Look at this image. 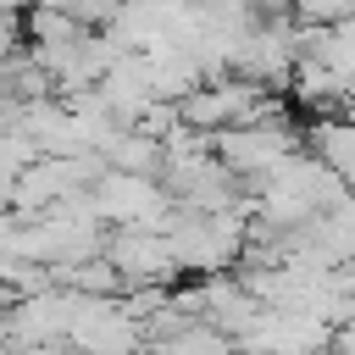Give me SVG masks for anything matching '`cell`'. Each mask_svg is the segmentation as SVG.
<instances>
[{
  "instance_id": "1",
  "label": "cell",
  "mask_w": 355,
  "mask_h": 355,
  "mask_svg": "<svg viewBox=\"0 0 355 355\" xmlns=\"http://www.w3.org/2000/svg\"><path fill=\"white\" fill-rule=\"evenodd\" d=\"M272 83H255L244 72H222V78H205L200 89H189L178 100V122L200 128V133H222V128H244V122H261V116H277V100L266 94Z\"/></svg>"
},
{
  "instance_id": "2",
  "label": "cell",
  "mask_w": 355,
  "mask_h": 355,
  "mask_svg": "<svg viewBox=\"0 0 355 355\" xmlns=\"http://www.w3.org/2000/svg\"><path fill=\"white\" fill-rule=\"evenodd\" d=\"M94 200H100V211H105L111 227H161V233H166V216L178 205V194L166 189V178L122 172V166H111L94 183Z\"/></svg>"
},
{
  "instance_id": "5",
  "label": "cell",
  "mask_w": 355,
  "mask_h": 355,
  "mask_svg": "<svg viewBox=\"0 0 355 355\" xmlns=\"http://www.w3.org/2000/svg\"><path fill=\"white\" fill-rule=\"evenodd\" d=\"M311 150L355 189V116L349 111H333V116H316L311 122Z\"/></svg>"
},
{
  "instance_id": "7",
  "label": "cell",
  "mask_w": 355,
  "mask_h": 355,
  "mask_svg": "<svg viewBox=\"0 0 355 355\" xmlns=\"http://www.w3.org/2000/svg\"><path fill=\"white\" fill-rule=\"evenodd\" d=\"M294 17L300 22H349L355 0H294Z\"/></svg>"
},
{
  "instance_id": "4",
  "label": "cell",
  "mask_w": 355,
  "mask_h": 355,
  "mask_svg": "<svg viewBox=\"0 0 355 355\" xmlns=\"http://www.w3.org/2000/svg\"><path fill=\"white\" fill-rule=\"evenodd\" d=\"M211 144H216V155L233 172L250 178V172H272L283 155H294L300 150V133L277 111V116H261V122H244V128H222V133H211Z\"/></svg>"
},
{
  "instance_id": "3",
  "label": "cell",
  "mask_w": 355,
  "mask_h": 355,
  "mask_svg": "<svg viewBox=\"0 0 355 355\" xmlns=\"http://www.w3.org/2000/svg\"><path fill=\"white\" fill-rule=\"evenodd\" d=\"M105 255L122 266L128 288H178V277H183L178 250L161 227H116L105 239Z\"/></svg>"
},
{
  "instance_id": "6",
  "label": "cell",
  "mask_w": 355,
  "mask_h": 355,
  "mask_svg": "<svg viewBox=\"0 0 355 355\" xmlns=\"http://www.w3.org/2000/svg\"><path fill=\"white\" fill-rule=\"evenodd\" d=\"M105 161L122 166V172H150V178H161V172H166V139L150 133V128H128V133L105 150Z\"/></svg>"
}]
</instances>
